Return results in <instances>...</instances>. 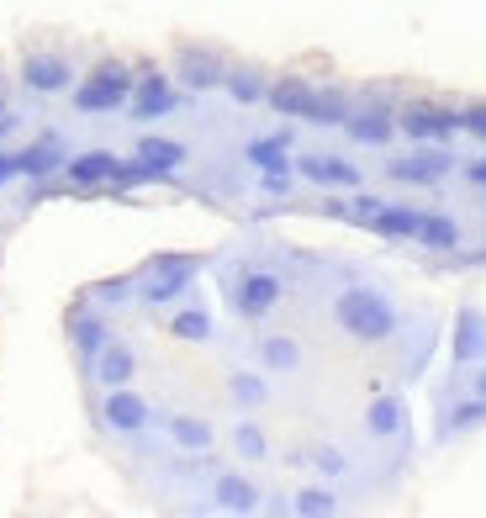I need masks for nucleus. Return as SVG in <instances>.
<instances>
[{
	"label": "nucleus",
	"mask_w": 486,
	"mask_h": 518,
	"mask_svg": "<svg viewBox=\"0 0 486 518\" xmlns=\"http://www.w3.org/2000/svg\"><path fill=\"white\" fill-rule=\"evenodd\" d=\"M339 318L354 328V333H381L386 328V307L376 302V296H365V291H354L339 302Z\"/></svg>",
	"instance_id": "nucleus-1"
},
{
	"label": "nucleus",
	"mask_w": 486,
	"mask_h": 518,
	"mask_svg": "<svg viewBox=\"0 0 486 518\" xmlns=\"http://www.w3.org/2000/svg\"><path fill=\"white\" fill-rule=\"evenodd\" d=\"M270 302H275V281H270V275L249 281V291H243V307H249V312H265Z\"/></svg>",
	"instance_id": "nucleus-2"
},
{
	"label": "nucleus",
	"mask_w": 486,
	"mask_h": 518,
	"mask_svg": "<svg viewBox=\"0 0 486 518\" xmlns=\"http://www.w3.org/2000/svg\"><path fill=\"white\" fill-rule=\"evenodd\" d=\"M122 96V80H101V85H90L85 96H80V106H106V101H117Z\"/></svg>",
	"instance_id": "nucleus-3"
},
{
	"label": "nucleus",
	"mask_w": 486,
	"mask_h": 518,
	"mask_svg": "<svg viewBox=\"0 0 486 518\" xmlns=\"http://www.w3.org/2000/svg\"><path fill=\"white\" fill-rule=\"evenodd\" d=\"M106 413H111V423H127V429H133V423L143 418V407H138L133 397H117V402L106 407Z\"/></svg>",
	"instance_id": "nucleus-4"
},
{
	"label": "nucleus",
	"mask_w": 486,
	"mask_h": 518,
	"mask_svg": "<svg viewBox=\"0 0 486 518\" xmlns=\"http://www.w3.org/2000/svg\"><path fill=\"white\" fill-rule=\"evenodd\" d=\"M27 80L53 90V85H64V69H59V64H32V74H27Z\"/></svg>",
	"instance_id": "nucleus-5"
},
{
	"label": "nucleus",
	"mask_w": 486,
	"mask_h": 518,
	"mask_svg": "<svg viewBox=\"0 0 486 518\" xmlns=\"http://www.w3.org/2000/svg\"><path fill=\"white\" fill-rule=\"evenodd\" d=\"M111 164H106V154H90V159H80L74 164V180H96V175H106Z\"/></svg>",
	"instance_id": "nucleus-6"
},
{
	"label": "nucleus",
	"mask_w": 486,
	"mask_h": 518,
	"mask_svg": "<svg viewBox=\"0 0 486 518\" xmlns=\"http://www.w3.org/2000/svg\"><path fill=\"white\" fill-rule=\"evenodd\" d=\"M127 370H133V360H127V355H106V370H101V376H106V381H122Z\"/></svg>",
	"instance_id": "nucleus-7"
},
{
	"label": "nucleus",
	"mask_w": 486,
	"mask_h": 518,
	"mask_svg": "<svg viewBox=\"0 0 486 518\" xmlns=\"http://www.w3.org/2000/svg\"><path fill=\"white\" fill-rule=\"evenodd\" d=\"M291 360H296L291 344H270V365H291Z\"/></svg>",
	"instance_id": "nucleus-8"
},
{
	"label": "nucleus",
	"mask_w": 486,
	"mask_h": 518,
	"mask_svg": "<svg viewBox=\"0 0 486 518\" xmlns=\"http://www.w3.org/2000/svg\"><path fill=\"white\" fill-rule=\"evenodd\" d=\"M16 170H22V159H0V180H11Z\"/></svg>",
	"instance_id": "nucleus-9"
}]
</instances>
